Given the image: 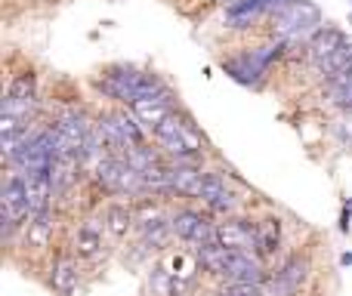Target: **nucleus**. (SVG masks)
<instances>
[{"instance_id":"obj_1","label":"nucleus","mask_w":352,"mask_h":296,"mask_svg":"<svg viewBox=\"0 0 352 296\" xmlns=\"http://www.w3.org/2000/svg\"><path fill=\"white\" fill-rule=\"evenodd\" d=\"M99 93L105 99L118 105H133L136 99H146V96H155V93L167 90V84L161 80V74L155 71H142L136 65H111L93 80Z\"/></svg>"},{"instance_id":"obj_2","label":"nucleus","mask_w":352,"mask_h":296,"mask_svg":"<svg viewBox=\"0 0 352 296\" xmlns=\"http://www.w3.org/2000/svg\"><path fill=\"white\" fill-rule=\"evenodd\" d=\"M152 136H155V146L164 151V157H170V161L173 157L204 155V146H207V139L198 130V124L179 109H176L164 124H158V127L152 130Z\"/></svg>"},{"instance_id":"obj_3","label":"nucleus","mask_w":352,"mask_h":296,"mask_svg":"<svg viewBox=\"0 0 352 296\" xmlns=\"http://www.w3.org/2000/svg\"><path fill=\"white\" fill-rule=\"evenodd\" d=\"M281 56H285V43H281V41H272V43L241 49V53H235V56H229V59H223V71L229 74L232 80H238L241 87L260 90V87H263V78H266V71L281 59Z\"/></svg>"},{"instance_id":"obj_4","label":"nucleus","mask_w":352,"mask_h":296,"mask_svg":"<svg viewBox=\"0 0 352 296\" xmlns=\"http://www.w3.org/2000/svg\"><path fill=\"white\" fill-rule=\"evenodd\" d=\"M136 238H140V247L146 253L170 247V241L176 235H173V223L164 213V207L148 204V201L142 207H136Z\"/></svg>"},{"instance_id":"obj_5","label":"nucleus","mask_w":352,"mask_h":296,"mask_svg":"<svg viewBox=\"0 0 352 296\" xmlns=\"http://www.w3.org/2000/svg\"><path fill=\"white\" fill-rule=\"evenodd\" d=\"M170 223L176 241L188 244L192 250L207 247V244H219V223H210V216L192 210V207H182V210L170 213Z\"/></svg>"},{"instance_id":"obj_6","label":"nucleus","mask_w":352,"mask_h":296,"mask_svg":"<svg viewBox=\"0 0 352 296\" xmlns=\"http://www.w3.org/2000/svg\"><path fill=\"white\" fill-rule=\"evenodd\" d=\"M309 272H312L309 256L294 253V256H287L275 272H269L263 291H266V296H297L303 291L306 281H309Z\"/></svg>"},{"instance_id":"obj_7","label":"nucleus","mask_w":352,"mask_h":296,"mask_svg":"<svg viewBox=\"0 0 352 296\" xmlns=\"http://www.w3.org/2000/svg\"><path fill=\"white\" fill-rule=\"evenodd\" d=\"M130 111H133L136 117H140V124L146 130H155L158 124H164L167 117L173 115L179 105H176V96H173V90L167 87V90H161V93H155V96H146V99H136L133 105H127Z\"/></svg>"},{"instance_id":"obj_8","label":"nucleus","mask_w":352,"mask_h":296,"mask_svg":"<svg viewBox=\"0 0 352 296\" xmlns=\"http://www.w3.org/2000/svg\"><path fill=\"white\" fill-rule=\"evenodd\" d=\"M256 241H260V223H254V219L226 216V223H219V244L223 247L256 253Z\"/></svg>"},{"instance_id":"obj_9","label":"nucleus","mask_w":352,"mask_h":296,"mask_svg":"<svg viewBox=\"0 0 352 296\" xmlns=\"http://www.w3.org/2000/svg\"><path fill=\"white\" fill-rule=\"evenodd\" d=\"M269 266L260 253H248V250H232L229 262H226V278L223 281H248V284H266Z\"/></svg>"},{"instance_id":"obj_10","label":"nucleus","mask_w":352,"mask_h":296,"mask_svg":"<svg viewBox=\"0 0 352 296\" xmlns=\"http://www.w3.org/2000/svg\"><path fill=\"white\" fill-rule=\"evenodd\" d=\"M109 231L105 225V216H87L84 223L78 225L74 231V241H72V250L80 256V260H99L102 256V235Z\"/></svg>"},{"instance_id":"obj_11","label":"nucleus","mask_w":352,"mask_h":296,"mask_svg":"<svg viewBox=\"0 0 352 296\" xmlns=\"http://www.w3.org/2000/svg\"><path fill=\"white\" fill-rule=\"evenodd\" d=\"M50 287H53L59 296H74V291L80 287V266L72 253H62L53 260L50 266Z\"/></svg>"},{"instance_id":"obj_12","label":"nucleus","mask_w":352,"mask_h":296,"mask_svg":"<svg viewBox=\"0 0 352 296\" xmlns=\"http://www.w3.org/2000/svg\"><path fill=\"white\" fill-rule=\"evenodd\" d=\"M343 43H349V37L343 34L340 28H334V25L324 22L322 28L316 31V37L309 41V47H306V56H303V59L309 62V65H318V62L328 59L331 53H337Z\"/></svg>"},{"instance_id":"obj_13","label":"nucleus","mask_w":352,"mask_h":296,"mask_svg":"<svg viewBox=\"0 0 352 296\" xmlns=\"http://www.w3.org/2000/svg\"><path fill=\"white\" fill-rule=\"evenodd\" d=\"M25 192H28V210H31V216H34V213L50 210V207L56 204V192H53V179H50V173L25 176Z\"/></svg>"},{"instance_id":"obj_14","label":"nucleus","mask_w":352,"mask_h":296,"mask_svg":"<svg viewBox=\"0 0 352 296\" xmlns=\"http://www.w3.org/2000/svg\"><path fill=\"white\" fill-rule=\"evenodd\" d=\"M53 229H56V213H53V207L50 210H43V213H34V216L25 223V247H31V250H43V247H50V241H53Z\"/></svg>"},{"instance_id":"obj_15","label":"nucleus","mask_w":352,"mask_h":296,"mask_svg":"<svg viewBox=\"0 0 352 296\" xmlns=\"http://www.w3.org/2000/svg\"><path fill=\"white\" fill-rule=\"evenodd\" d=\"M352 68V41L343 43L337 53H331L328 59H322L318 65H309V71L316 74V80H322V84H328V80H334L337 74L349 71Z\"/></svg>"},{"instance_id":"obj_16","label":"nucleus","mask_w":352,"mask_h":296,"mask_svg":"<svg viewBox=\"0 0 352 296\" xmlns=\"http://www.w3.org/2000/svg\"><path fill=\"white\" fill-rule=\"evenodd\" d=\"M102 216H105V225H109V235L124 238L127 231H136V207H130L127 201L109 204Z\"/></svg>"},{"instance_id":"obj_17","label":"nucleus","mask_w":352,"mask_h":296,"mask_svg":"<svg viewBox=\"0 0 352 296\" xmlns=\"http://www.w3.org/2000/svg\"><path fill=\"white\" fill-rule=\"evenodd\" d=\"M195 253H198L201 272H207L217 281L226 278V262H229V253H232L229 247H223V244H207V247H198Z\"/></svg>"},{"instance_id":"obj_18","label":"nucleus","mask_w":352,"mask_h":296,"mask_svg":"<svg viewBox=\"0 0 352 296\" xmlns=\"http://www.w3.org/2000/svg\"><path fill=\"white\" fill-rule=\"evenodd\" d=\"M34 115H37V99L6 93L3 102H0V117H12V121H22L31 127V124H34Z\"/></svg>"},{"instance_id":"obj_19","label":"nucleus","mask_w":352,"mask_h":296,"mask_svg":"<svg viewBox=\"0 0 352 296\" xmlns=\"http://www.w3.org/2000/svg\"><path fill=\"white\" fill-rule=\"evenodd\" d=\"M324 96H328V102L334 105V109L352 115V68L324 84Z\"/></svg>"},{"instance_id":"obj_20","label":"nucleus","mask_w":352,"mask_h":296,"mask_svg":"<svg viewBox=\"0 0 352 296\" xmlns=\"http://www.w3.org/2000/svg\"><path fill=\"white\" fill-rule=\"evenodd\" d=\"M281 247V223L278 216H266L260 219V241H256V253L263 260H272Z\"/></svg>"},{"instance_id":"obj_21","label":"nucleus","mask_w":352,"mask_h":296,"mask_svg":"<svg viewBox=\"0 0 352 296\" xmlns=\"http://www.w3.org/2000/svg\"><path fill=\"white\" fill-rule=\"evenodd\" d=\"M109 115H111V121L118 124L121 136L130 142V146H142V142H146V127L140 124V117H136L133 111L118 109V111H109Z\"/></svg>"},{"instance_id":"obj_22","label":"nucleus","mask_w":352,"mask_h":296,"mask_svg":"<svg viewBox=\"0 0 352 296\" xmlns=\"http://www.w3.org/2000/svg\"><path fill=\"white\" fill-rule=\"evenodd\" d=\"M148 291H152V296H176V275L164 262L152 266V272H148Z\"/></svg>"},{"instance_id":"obj_23","label":"nucleus","mask_w":352,"mask_h":296,"mask_svg":"<svg viewBox=\"0 0 352 296\" xmlns=\"http://www.w3.org/2000/svg\"><path fill=\"white\" fill-rule=\"evenodd\" d=\"M229 179H226L223 173H213V170H204V179H201V192H198V201H204V204H210L213 198H219V194L229 192Z\"/></svg>"},{"instance_id":"obj_24","label":"nucleus","mask_w":352,"mask_h":296,"mask_svg":"<svg viewBox=\"0 0 352 296\" xmlns=\"http://www.w3.org/2000/svg\"><path fill=\"white\" fill-rule=\"evenodd\" d=\"M213 296H266L263 284H248V281H219Z\"/></svg>"},{"instance_id":"obj_25","label":"nucleus","mask_w":352,"mask_h":296,"mask_svg":"<svg viewBox=\"0 0 352 296\" xmlns=\"http://www.w3.org/2000/svg\"><path fill=\"white\" fill-rule=\"evenodd\" d=\"M6 93H12V96L37 99V80H34V74H19V78L10 84V90H6Z\"/></svg>"},{"instance_id":"obj_26","label":"nucleus","mask_w":352,"mask_h":296,"mask_svg":"<svg viewBox=\"0 0 352 296\" xmlns=\"http://www.w3.org/2000/svg\"><path fill=\"white\" fill-rule=\"evenodd\" d=\"M349 223H352V201L343 204V216H340V231H349Z\"/></svg>"},{"instance_id":"obj_27","label":"nucleus","mask_w":352,"mask_h":296,"mask_svg":"<svg viewBox=\"0 0 352 296\" xmlns=\"http://www.w3.org/2000/svg\"><path fill=\"white\" fill-rule=\"evenodd\" d=\"M340 262H343V266H352V253H343V256H340Z\"/></svg>"},{"instance_id":"obj_28","label":"nucleus","mask_w":352,"mask_h":296,"mask_svg":"<svg viewBox=\"0 0 352 296\" xmlns=\"http://www.w3.org/2000/svg\"><path fill=\"white\" fill-rule=\"evenodd\" d=\"M111 3H118V0H111Z\"/></svg>"}]
</instances>
